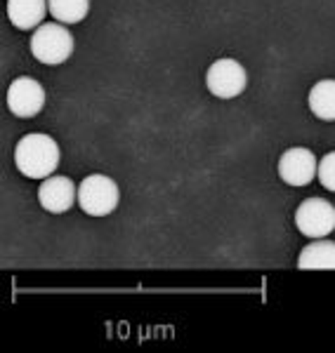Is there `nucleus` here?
Masks as SVG:
<instances>
[{
  "mask_svg": "<svg viewBox=\"0 0 335 353\" xmlns=\"http://www.w3.org/2000/svg\"><path fill=\"white\" fill-rule=\"evenodd\" d=\"M15 165L28 179H48L59 165V146L50 134L31 132L17 144Z\"/></svg>",
  "mask_w": 335,
  "mask_h": 353,
  "instance_id": "obj_1",
  "label": "nucleus"
},
{
  "mask_svg": "<svg viewBox=\"0 0 335 353\" xmlns=\"http://www.w3.org/2000/svg\"><path fill=\"white\" fill-rule=\"evenodd\" d=\"M31 54L41 64H64L73 54V36L66 24H41L31 36Z\"/></svg>",
  "mask_w": 335,
  "mask_h": 353,
  "instance_id": "obj_2",
  "label": "nucleus"
},
{
  "mask_svg": "<svg viewBox=\"0 0 335 353\" xmlns=\"http://www.w3.org/2000/svg\"><path fill=\"white\" fill-rule=\"evenodd\" d=\"M121 191L118 184L106 174H90L78 186V205L90 217H106L118 208Z\"/></svg>",
  "mask_w": 335,
  "mask_h": 353,
  "instance_id": "obj_3",
  "label": "nucleus"
},
{
  "mask_svg": "<svg viewBox=\"0 0 335 353\" xmlns=\"http://www.w3.org/2000/svg\"><path fill=\"white\" fill-rule=\"evenodd\" d=\"M295 226L312 241L331 236L335 231V208L323 198H307L295 210Z\"/></svg>",
  "mask_w": 335,
  "mask_h": 353,
  "instance_id": "obj_4",
  "label": "nucleus"
},
{
  "mask_svg": "<svg viewBox=\"0 0 335 353\" xmlns=\"http://www.w3.org/2000/svg\"><path fill=\"white\" fill-rule=\"evenodd\" d=\"M206 85L210 94L218 97V99H234L246 90L248 73L236 59L227 57V59H218L215 64H210L206 73Z\"/></svg>",
  "mask_w": 335,
  "mask_h": 353,
  "instance_id": "obj_5",
  "label": "nucleus"
},
{
  "mask_svg": "<svg viewBox=\"0 0 335 353\" xmlns=\"http://www.w3.org/2000/svg\"><path fill=\"white\" fill-rule=\"evenodd\" d=\"M45 106V90L28 76L15 78L8 88V109L17 118H33Z\"/></svg>",
  "mask_w": 335,
  "mask_h": 353,
  "instance_id": "obj_6",
  "label": "nucleus"
},
{
  "mask_svg": "<svg viewBox=\"0 0 335 353\" xmlns=\"http://www.w3.org/2000/svg\"><path fill=\"white\" fill-rule=\"evenodd\" d=\"M316 172H319V163L314 153L305 146H293L279 161V176L291 186H307L312 179H316Z\"/></svg>",
  "mask_w": 335,
  "mask_h": 353,
  "instance_id": "obj_7",
  "label": "nucleus"
},
{
  "mask_svg": "<svg viewBox=\"0 0 335 353\" xmlns=\"http://www.w3.org/2000/svg\"><path fill=\"white\" fill-rule=\"evenodd\" d=\"M38 201H41L43 210L52 214H61L71 210V205L78 201V189L73 186L69 176H52L43 179L41 189H38Z\"/></svg>",
  "mask_w": 335,
  "mask_h": 353,
  "instance_id": "obj_8",
  "label": "nucleus"
},
{
  "mask_svg": "<svg viewBox=\"0 0 335 353\" xmlns=\"http://www.w3.org/2000/svg\"><path fill=\"white\" fill-rule=\"evenodd\" d=\"M298 269L303 271H335V243L316 238L300 252Z\"/></svg>",
  "mask_w": 335,
  "mask_h": 353,
  "instance_id": "obj_9",
  "label": "nucleus"
},
{
  "mask_svg": "<svg viewBox=\"0 0 335 353\" xmlns=\"http://www.w3.org/2000/svg\"><path fill=\"white\" fill-rule=\"evenodd\" d=\"M48 12H50L48 0H8L10 21H12L17 28H21V31L38 28Z\"/></svg>",
  "mask_w": 335,
  "mask_h": 353,
  "instance_id": "obj_10",
  "label": "nucleus"
},
{
  "mask_svg": "<svg viewBox=\"0 0 335 353\" xmlns=\"http://www.w3.org/2000/svg\"><path fill=\"white\" fill-rule=\"evenodd\" d=\"M309 109L319 121L335 123V81L326 78L309 90Z\"/></svg>",
  "mask_w": 335,
  "mask_h": 353,
  "instance_id": "obj_11",
  "label": "nucleus"
},
{
  "mask_svg": "<svg viewBox=\"0 0 335 353\" xmlns=\"http://www.w3.org/2000/svg\"><path fill=\"white\" fill-rule=\"evenodd\" d=\"M48 8L61 24H78L90 12V0H48Z\"/></svg>",
  "mask_w": 335,
  "mask_h": 353,
  "instance_id": "obj_12",
  "label": "nucleus"
},
{
  "mask_svg": "<svg viewBox=\"0 0 335 353\" xmlns=\"http://www.w3.org/2000/svg\"><path fill=\"white\" fill-rule=\"evenodd\" d=\"M316 179L323 189L335 191V151L326 153V156L319 161V172H316Z\"/></svg>",
  "mask_w": 335,
  "mask_h": 353,
  "instance_id": "obj_13",
  "label": "nucleus"
}]
</instances>
